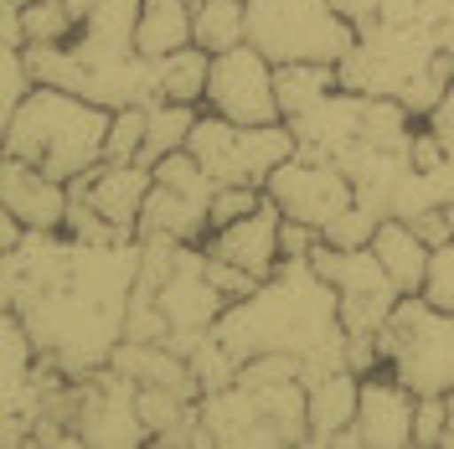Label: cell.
Returning <instances> with one entry per match:
<instances>
[{
    "instance_id": "1",
    "label": "cell",
    "mask_w": 454,
    "mask_h": 449,
    "mask_svg": "<svg viewBox=\"0 0 454 449\" xmlns=\"http://www.w3.org/2000/svg\"><path fill=\"white\" fill-rule=\"evenodd\" d=\"M135 280H140V238L98 248V243H78L67 227L62 232L27 227L21 248L0 253L5 310L27 320L42 362L62 366L67 377L114 362Z\"/></svg>"
},
{
    "instance_id": "2",
    "label": "cell",
    "mask_w": 454,
    "mask_h": 449,
    "mask_svg": "<svg viewBox=\"0 0 454 449\" xmlns=\"http://www.w3.org/2000/svg\"><path fill=\"white\" fill-rule=\"evenodd\" d=\"M212 336L223 341L238 366L254 362V357H300L305 382L320 372L351 366L336 284L310 258H284L254 295H243L223 310Z\"/></svg>"
},
{
    "instance_id": "3",
    "label": "cell",
    "mask_w": 454,
    "mask_h": 449,
    "mask_svg": "<svg viewBox=\"0 0 454 449\" xmlns=\"http://www.w3.org/2000/svg\"><path fill=\"white\" fill-rule=\"evenodd\" d=\"M340 88H356L372 98H397L413 119H424L454 83V57L439 47V36L424 16H377L356 27V47L336 62Z\"/></svg>"
},
{
    "instance_id": "4",
    "label": "cell",
    "mask_w": 454,
    "mask_h": 449,
    "mask_svg": "<svg viewBox=\"0 0 454 449\" xmlns=\"http://www.w3.org/2000/svg\"><path fill=\"white\" fill-rule=\"evenodd\" d=\"M197 408L217 445H310V382L300 357H254L227 388L201 393Z\"/></svg>"
},
{
    "instance_id": "5",
    "label": "cell",
    "mask_w": 454,
    "mask_h": 449,
    "mask_svg": "<svg viewBox=\"0 0 454 449\" xmlns=\"http://www.w3.org/2000/svg\"><path fill=\"white\" fill-rule=\"evenodd\" d=\"M114 109L57 83H36L5 114V155H21L57 181H78L104 161Z\"/></svg>"
},
{
    "instance_id": "6",
    "label": "cell",
    "mask_w": 454,
    "mask_h": 449,
    "mask_svg": "<svg viewBox=\"0 0 454 449\" xmlns=\"http://www.w3.org/2000/svg\"><path fill=\"white\" fill-rule=\"evenodd\" d=\"M310 264L336 284V300H340V320H346V357L356 372H372L382 366V351H377V336L382 326L393 320L403 289L397 280L382 269V258L372 248H336V243H315Z\"/></svg>"
},
{
    "instance_id": "7",
    "label": "cell",
    "mask_w": 454,
    "mask_h": 449,
    "mask_svg": "<svg viewBox=\"0 0 454 449\" xmlns=\"http://www.w3.org/2000/svg\"><path fill=\"white\" fill-rule=\"evenodd\" d=\"M248 42L274 62H340L356 21L336 0H248Z\"/></svg>"
},
{
    "instance_id": "8",
    "label": "cell",
    "mask_w": 454,
    "mask_h": 449,
    "mask_svg": "<svg viewBox=\"0 0 454 449\" xmlns=\"http://www.w3.org/2000/svg\"><path fill=\"white\" fill-rule=\"evenodd\" d=\"M186 150L217 186H269V176L300 150V140L284 119L279 124H238L227 114L201 109Z\"/></svg>"
},
{
    "instance_id": "9",
    "label": "cell",
    "mask_w": 454,
    "mask_h": 449,
    "mask_svg": "<svg viewBox=\"0 0 454 449\" xmlns=\"http://www.w3.org/2000/svg\"><path fill=\"white\" fill-rule=\"evenodd\" d=\"M212 197L217 181L201 170L192 150H176L155 161V186L140 212V238H181V243H207L212 238Z\"/></svg>"
},
{
    "instance_id": "10",
    "label": "cell",
    "mask_w": 454,
    "mask_h": 449,
    "mask_svg": "<svg viewBox=\"0 0 454 449\" xmlns=\"http://www.w3.org/2000/svg\"><path fill=\"white\" fill-rule=\"evenodd\" d=\"M269 201L279 207L289 223H305L315 232H325V227L336 223L340 212L356 201V186H351V176L331 161V155H320V150H294L289 161H284L274 176H269Z\"/></svg>"
},
{
    "instance_id": "11",
    "label": "cell",
    "mask_w": 454,
    "mask_h": 449,
    "mask_svg": "<svg viewBox=\"0 0 454 449\" xmlns=\"http://www.w3.org/2000/svg\"><path fill=\"white\" fill-rule=\"evenodd\" d=\"M78 445H150V429L140 419V382L114 362L78 377Z\"/></svg>"
},
{
    "instance_id": "12",
    "label": "cell",
    "mask_w": 454,
    "mask_h": 449,
    "mask_svg": "<svg viewBox=\"0 0 454 449\" xmlns=\"http://www.w3.org/2000/svg\"><path fill=\"white\" fill-rule=\"evenodd\" d=\"M207 109L227 114L238 124H279V88H274V57H263L254 42H238L212 57Z\"/></svg>"
},
{
    "instance_id": "13",
    "label": "cell",
    "mask_w": 454,
    "mask_h": 449,
    "mask_svg": "<svg viewBox=\"0 0 454 449\" xmlns=\"http://www.w3.org/2000/svg\"><path fill=\"white\" fill-rule=\"evenodd\" d=\"M413 419H419V393L403 377H393V366L362 372V403H356V423H351V445L367 449L413 445Z\"/></svg>"
},
{
    "instance_id": "14",
    "label": "cell",
    "mask_w": 454,
    "mask_h": 449,
    "mask_svg": "<svg viewBox=\"0 0 454 449\" xmlns=\"http://www.w3.org/2000/svg\"><path fill=\"white\" fill-rule=\"evenodd\" d=\"M67 186H73L78 201H88L93 212H104L114 227L140 238V212H145L150 186H155V166H145V161H98L93 170H83Z\"/></svg>"
},
{
    "instance_id": "15",
    "label": "cell",
    "mask_w": 454,
    "mask_h": 449,
    "mask_svg": "<svg viewBox=\"0 0 454 449\" xmlns=\"http://www.w3.org/2000/svg\"><path fill=\"white\" fill-rule=\"evenodd\" d=\"M207 253L223 258V264H232V269H243V274H254V280H269L284 264V212L263 197L258 212L217 227V232L207 238Z\"/></svg>"
},
{
    "instance_id": "16",
    "label": "cell",
    "mask_w": 454,
    "mask_h": 449,
    "mask_svg": "<svg viewBox=\"0 0 454 449\" xmlns=\"http://www.w3.org/2000/svg\"><path fill=\"white\" fill-rule=\"evenodd\" d=\"M67 181L47 176L42 166H31L21 155H5V170H0V207L11 217H21L31 232H62L67 227Z\"/></svg>"
},
{
    "instance_id": "17",
    "label": "cell",
    "mask_w": 454,
    "mask_h": 449,
    "mask_svg": "<svg viewBox=\"0 0 454 449\" xmlns=\"http://www.w3.org/2000/svg\"><path fill=\"white\" fill-rule=\"evenodd\" d=\"M362 403V372L336 366L310 377V445H351V423Z\"/></svg>"
},
{
    "instance_id": "18",
    "label": "cell",
    "mask_w": 454,
    "mask_h": 449,
    "mask_svg": "<svg viewBox=\"0 0 454 449\" xmlns=\"http://www.w3.org/2000/svg\"><path fill=\"white\" fill-rule=\"evenodd\" d=\"M413 166L428 176L434 197L450 207L454 201V83H450V93L419 119V135H413Z\"/></svg>"
},
{
    "instance_id": "19",
    "label": "cell",
    "mask_w": 454,
    "mask_h": 449,
    "mask_svg": "<svg viewBox=\"0 0 454 449\" xmlns=\"http://www.w3.org/2000/svg\"><path fill=\"white\" fill-rule=\"evenodd\" d=\"M372 253L382 258V269L397 280L403 295H424L428 284V264H434V243L419 238V227L403 223V217H387L372 238Z\"/></svg>"
},
{
    "instance_id": "20",
    "label": "cell",
    "mask_w": 454,
    "mask_h": 449,
    "mask_svg": "<svg viewBox=\"0 0 454 449\" xmlns=\"http://www.w3.org/2000/svg\"><path fill=\"white\" fill-rule=\"evenodd\" d=\"M207 83H212V52L197 47V42L155 57V98H176V104H201L207 109Z\"/></svg>"
},
{
    "instance_id": "21",
    "label": "cell",
    "mask_w": 454,
    "mask_h": 449,
    "mask_svg": "<svg viewBox=\"0 0 454 449\" xmlns=\"http://www.w3.org/2000/svg\"><path fill=\"white\" fill-rule=\"evenodd\" d=\"M274 88H279V114L300 119L331 88H340V67L336 62H274Z\"/></svg>"
},
{
    "instance_id": "22",
    "label": "cell",
    "mask_w": 454,
    "mask_h": 449,
    "mask_svg": "<svg viewBox=\"0 0 454 449\" xmlns=\"http://www.w3.org/2000/svg\"><path fill=\"white\" fill-rule=\"evenodd\" d=\"M192 5L186 0H145L140 11V52L145 57H166L176 47L192 42Z\"/></svg>"
},
{
    "instance_id": "23",
    "label": "cell",
    "mask_w": 454,
    "mask_h": 449,
    "mask_svg": "<svg viewBox=\"0 0 454 449\" xmlns=\"http://www.w3.org/2000/svg\"><path fill=\"white\" fill-rule=\"evenodd\" d=\"M197 114H201V104L155 98V104H150V135H145V150H140L145 166H155V161H166L176 150H186L192 130H197Z\"/></svg>"
},
{
    "instance_id": "24",
    "label": "cell",
    "mask_w": 454,
    "mask_h": 449,
    "mask_svg": "<svg viewBox=\"0 0 454 449\" xmlns=\"http://www.w3.org/2000/svg\"><path fill=\"white\" fill-rule=\"evenodd\" d=\"M192 42L212 57L248 42V0H201L192 16Z\"/></svg>"
},
{
    "instance_id": "25",
    "label": "cell",
    "mask_w": 454,
    "mask_h": 449,
    "mask_svg": "<svg viewBox=\"0 0 454 449\" xmlns=\"http://www.w3.org/2000/svg\"><path fill=\"white\" fill-rule=\"evenodd\" d=\"M145 135H150V104H124V109H114L104 161H140Z\"/></svg>"
},
{
    "instance_id": "26",
    "label": "cell",
    "mask_w": 454,
    "mask_h": 449,
    "mask_svg": "<svg viewBox=\"0 0 454 449\" xmlns=\"http://www.w3.org/2000/svg\"><path fill=\"white\" fill-rule=\"evenodd\" d=\"M387 223L377 207H367V201H351L346 212H340L336 223L325 227L320 238L325 243H336V248H372V238H377V227Z\"/></svg>"
},
{
    "instance_id": "27",
    "label": "cell",
    "mask_w": 454,
    "mask_h": 449,
    "mask_svg": "<svg viewBox=\"0 0 454 449\" xmlns=\"http://www.w3.org/2000/svg\"><path fill=\"white\" fill-rule=\"evenodd\" d=\"M263 197H269L263 186H217V197H212V232L238 223V217H248V212H258Z\"/></svg>"
},
{
    "instance_id": "28",
    "label": "cell",
    "mask_w": 454,
    "mask_h": 449,
    "mask_svg": "<svg viewBox=\"0 0 454 449\" xmlns=\"http://www.w3.org/2000/svg\"><path fill=\"white\" fill-rule=\"evenodd\" d=\"M444 434H450V393H428L419 398V419H413V445H444Z\"/></svg>"
},
{
    "instance_id": "29",
    "label": "cell",
    "mask_w": 454,
    "mask_h": 449,
    "mask_svg": "<svg viewBox=\"0 0 454 449\" xmlns=\"http://www.w3.org/2000/svg\"><path fill=\"white\" fill-rule=\"evenodd\" d=\"M424 295L434 300V305L454 310V238L434 248V264H428V284H424Z\"/></svg>"
},
{
    "instance_id": "30",
    "label": "cell",
    "mask_w": 454,
    "mask_h": 449,
    "mask_svg": "<svg viewBox=\"0 0 454 449\" xmlns=\"http://www.w3.org/2000/svg\"><path fill=\"white\" fill-rule=\"evenodd\" d=\"M424 21L434 27L439 47L454 57V0H424Z\"/></svg>"
},
{
    "instance_id": "31",
    "label": "cell",
    "mask_w": 454,
    "mask_h": 449,
    "mask_svg": "<svg viewBox=\"0 0 454 449\" xmlns=\"http://www.w3.org/2000/svg\"><path fill=\"white\" fill-rule=\"evenodd\" d=\"M186 5H192V11H197V5H201V0H186Z\"/></svg>"
},
{
    "instance_id": "32",
    "label": "cell",
    "mask_w": 454,
    "mask_h": 449,
    "mask_svg": "<svg viewBox=\"0 0 454 449\" xmlns=\"http://www.w3.org/2000/svg\"><path fill=\"white\" fill-rule=\"evenodd\" d=\"M450 217H454V201H450Z\"/></svg>"
},
{
    "instance_id": "33",
    "label": "cell",
    "mask_w": 454,
    "mask_h": 449,
    "mask_svg": "<svg viewBox=\"0 0 454 449\" xmlns=\"http://www.w3.org/2000/svg\"><path fill=\"white\" fill-rule=\"evenodd\" d=\"M21 5H31V0H21Z\"/></svg>"
}]
</instances>
